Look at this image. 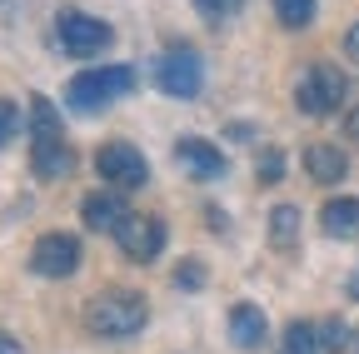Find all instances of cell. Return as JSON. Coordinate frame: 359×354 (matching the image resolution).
<instances>
[{"instance_id":"obj_1","label":"cell","mask_w":359,"mask_h":354,"mask_svg":"<svg viewBox=\"0 0 359 354\" xmlns=\"http://www.w3.org/2000/svg\"><path fill=\"white\" fill-rule=\"evenodd\" d=\"M30 170L40 180H65L75 170V150L60 135V110L45 95H30Z\"/></svg>"},{"instance_id":"obj_2","label":"cell","mask_w":359,"mask_h":354,"mask_svg":"<svg viewBox=\"0 0 359 354\" xmlns=\"http://www.w3.org/2000/svg\"><path fill=\"white\" fill-rule=\"evenodd\" d=\"M145 320H150V309L135 290H105L85 304V325L100 339H130V334L145 329Z\"/></svg>"},{"instance_id":"obj_3","label":"cell","mask_w":359,"mask_h":354,"mask_svg":"<svg viewBox=\"0 0 359 354\" xmlns=\"http://www.w3.org/2000/svg\"><path fill=\"white\" fill-rule=\"evenodd\" d=\"M135 90V70L130 65H95V70H80L70 85H65V100H70V110H80V115H95V110H105L110 100H125Z\"/></svg>"},{"instance_id":"obj_4","label":"cell","mask_w":359,"mask_h":354,"mask_svg":"<svg viewBox=\"0 0 359 354\" xmlns=\"http://www.w3.org/2000/svg\"><path fill=\"white\" fill-rule=\"evenodd\" d=\"M344 95H349V85H344V70H339V65H309V70L299 75V85H294V105H299V115H309V120L334 115V110L344 105Z\"/></svg>"},{"instance_id":"obj_5","label":"cell","mask_w":359,"mask_h":354,"mask_svg":"<svg viewBox=\"0 0 359 354\" xmlns=\"http://www.w3.org/2000/svg\"><path fill=\"white\" fill-rule=\"evenodd\" d=\"M150 80H155V90H165V95H175V100H195V95L205 90V60H200L195 50H185V46H175V50H165V55L155 60Z\"/></svg>"},{"instance_id":"obj_6","label":"cell","mask_w":359,"mask_h":354,"mask_svg":"<svg viewBox=\"0 0 359 354\" xmlns=\"http://www.w3.org/2000/svg\"><path fill=\"white\" fill-rule=\"evenodd\" d=\"M55 40H60V50L70 60H90V55L110 50V25L85 15V11H60L55 15Z\"/></svg>"},{"instance_id":"obj_7","label":"cell","mask_w":359,"mask_h":354,"mask_svg":"<svg viewBox=\"0 0 359 354\" xmlns=\"http://www.w3.org/2000/svg\"><path fill=\"white\" fill-rule=\"evenodd\" d=\"M95 170H100V180H105L110 190H120V195L140 190V185L150 180V165H145V155L135 150V145H125V140H110V145H100V155H95Z\"/></svg>"},{"instance_id":"obj_8","label":"cell","mask_w":359,"mask_h":354,"mask_svg":"<svg viewBox=\"0 0 359 354\" xmlns=\"http://www.w3.org/2000/svg\"><path fill=\"white\" fill-rule=\"evenodd\" d=\"M30 270L40 275V280H65V275H75L80 270V240L75 235H40L35 240V250H30Z\"/></svg>"},{"instance_id":"obj_9","label":"cell","mask_w":359,"mask_h":354,"mask_svg":"<svg viewBox=\"0 0 359 354\" xmlns=\"http://www.w3.org/2000/svg\"><path fill=\"white\" fill-rule=\"evenodd\" d=\"M115 240H120V250H125L130 259L150 264V259L165 250L170 230H165V219H160V215H135V210H130V219H125V225L115 230Z\"/></svg>"},{"instance_id":"obj_10","label":"cell","mask_w":359,"mask_h":354,"mask_svg":"<svg viewBox=\"0 0 359 354\" xmlns=\"http://www.w3.org/2000/svg\"><path fill=\"white\" fill-rule=\"evenodd\" d=\"M175 160L190 170V180H219V175H224V155L210 140H200V135L175 140Z\"/></svg>"},{"instance_id":"obj_11","label":"cell","mask_w":359,"mask_h":354,"mask_svg":"<svg viewBox=\"0 0 359 354\" xmlns=\"http://www.w3.org/2000/svg\"><path fill=\"white\" fill-rule=\"evenodd\" d=\"M80 215H85V225L95 230V235H115L125 219H130V205L120 200V190H100V195H90L80 205Z\"/></svg>"},{"instance_id":"obj_12","label":"cell","mask_w":359,"mask_h":354,"mask_svg":"<svg viewBox=\"0 0 359 354\" xmlns=\"http://www.w3.org/2000/svg\"><path fill=\"white\" fill-rule=\"evenodd\" d=\"M224 329H230L235 349H259V344L269 339V325H264V315H259L255 304H235L230 320H224Z\"/></svg>"},{"instance_id":"obj_13","label":"cell","mask_w":359,"mask_h":354,"mask_svg":"<svg viewBox=\"0 0 359 354\" xmlns=\"http://www.w3.org/2000/svg\"><path fill=\"white\" fill-rule=\"evenodd\" d=\"M344 170H349V160H344L339 145H309V150H304V175H309L314 185H334V180H344Z\"/></svg>"},{"instance_id":"obj_14","label":"cell","mask_w":359,"mask_h":354,"mask_svg":"<svg viewBox=\"0 0 359 354\" xmlns=\"http://www.w3.org/2000/svg\"><path fill=\"white\" fill-rule=\"evenodd\" d=\"M320 225H325L330 240H359V200H349V195L330 200L320 210Z\"/></svg>"},{"instance_id":"obj_15","label":"cell","mask_w":359,"mask_h":354,"mask_svg":"<svg viewBox=\"0 0 359 354\" xmlns=\"http://www.w3.org/2000/svg\"><path fill=\"white\" fill-rule=\"evenodd\" d=\"M299 240V210L294 205H280L275 215H269V245L275 250H290Z\"/></svg>"},{"instance_id":"obj_16","label":"cell","mask_w":359,"mask_h":354,"mask_svg":"<svg viewBox=\"0 0 359 354\" xmlns=\"http://www.w3.org/2000/svg\"><path fill=\"white\" fill-rule=\"evenodd\" d=\"M275 354H320V329L304 325V320H294V325L285 329V339H280Z\"/></svg>"},{"instance_id":"obj_17","label":"cell","mask_w":359,"mask_h":354,"mask_svg":"<svg viewBox=\"0 0 359 354\" xmlns=\"http://www.w3.org/2000/svg\"><path fill=\"white\" fill-rule=\"evenodd\" d=\"M275 15L285 30H304L314 20V0H275Z\"/></svg>"},{"instance_id":"obj_18","label":"cell","mask_w":359,"mask_h":354,"mask_svg":"<svg viewBox=\"0 0 359 354\" xmlns=\"http://www.w3.org/2000/svg\"><path fill=\"white\" fill-rule=\"evenodd\" d=\"M240 6H245V0H195L200 20H210V25H224L230 15H240Z\"/></svg>"},{"instance_id":"obj_19","label":"cell","mask_w":359,"mask_h":354,"mask_svg":"<svg viewBox=\"0 0 359 354\" xmlns=\"http://www.w3.org/2000/svg\"><path fill=\"white\" fill-rule=\"evenodd\" d=\"M255 175H259V185H275L280 175H285V155H280V150H264L259 165H255Z\"/></svg>"},{"instance_id":"obj_20","label":"cell","mask_w":359,"mask_h":354,"mask_svg":"<svg viewBox=\"0 0 359 354\" xmlns=\"http://www.w3.org/2000/svg\"><path fill=\"white\" fill-rule=\"evenodd\" d=\"M15 130H20V110H15V100H0V150L15 140Z\"/></svg>"},{"instance_id":"obj_21","label":"cell","mask_w":359,"mask_h":354,"mask_svg":"<svg viewBox=\"0 0 359 354\" xmlns=\"http://www.w3.org/2000/svg\"><path fill=\"white\" fill-rule=\"evenodd\" d=\"M175 285H180V290H200V285H205V264H195V259L180 264V270H175Z\"/></svg>"},{"instance_id":"obj_22","label":"cell","mask_w":359,"mask_h":354,"mask_svg":"<svg viewBox=\"0 0 359 354\" xmlns=\"http://www.w3.org/2000/svg\"><path fill=\"white\" fill-rule=\"evenodd\" d=\"M320 349H330V354H334V349H344V325H339V320H330V325H325V339H320Z\"/></svg>"},{"instance_id":"obj_23","label":"cell","mask_w":359,"mask_h":354,"mask_svg":"<svg viewBox=\"0 0 359 354\" xmlns=\"http://www.w3.org/2000/svg\"><path fill=\"white\" fill-rule=\"evenodd\" d=\"M344 55L359 65V25H349V30H344Z\"/></svg>"},{"instance_id":"obj_24","label":"cell","mask_w":359,"mask_h":354,"mask_svg":"<svg viewBox=\"0 0 359 354\" xmlns=\"http://www.w3.org/2000/svg\"><path fill=\"white\" fill-rule=\"evenodd\" d=\"M344 135H349V140H359V105L344 115Z\"/></svg>"},{"instance_id":"obj_25","label":"cell","mask_w":359,"mask_h":354,"mask_svg":"<svg viewBox=\"0 0 359 354\" xmlns=\"http://www.w3.org/2000/svg\"><path fill=\"white\" fill-rule=\"evenodd\" d=\"M0 354H20V339H11L6 329H0Z\"/></svg>"},{"instance_id":"obj_26","label":"cell","mask_w":359,"mask_h":354,"mask_svg":"<svg viewBox=\"0 0 359 354\" xmlns=\"http://www.w3.org/2000/svg\"><path fill=\"white\" fill-rule=\"evenodd\" d=\"M349 299H359V275H354V280H349Z\"/></svg>"}]
</instances>
